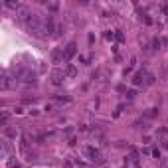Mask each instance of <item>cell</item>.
Listing matches in <instances>:
<instances>
[{
	"mask_svg": "<svg viewBox=\"0 0 168 168\" xmlns=\"http://www.w3.org/2000/svg\"><path fill=\"white\" fill-rule=\"evenodd\" d=\"M140 20H142L144 24H152V20H150V18H148L146 14H142V16H140Z\"/></svg>",
	"mask_w": 168,
	"mask_h": 168,
	"instance_id": "14",
	"label": "cell"
},
{
	"mask_svg": "<svg viewBox=\"0 0 168 168\" xmlns=\"http://www.w3.org/2000/svg\"><path fill=\"white\" fill-rule=\"evenodd\" d=\"M55 101H57V103H69L71 97H55Z\"/></svg>",
	"mask_w": 168,
	"mask_h": 168,
	"instance_id": "12",
	"label": "cell"
},
{
	"mask_svg": "<svg viewBox=\"0 0 168 168\" xmlns=\"http://www.w3.org/2000/svg\"><path fill=\"white\" fill-rule=\"evenodd\" d=\"M63 79H65V71H61V69H53L51 71V83L53 85H61Z\"/></svg>",
	"mask_w": 168,
	"mask_h": 168,
	"instance_id": "2",
	"label": "cell"
},
{
	"mask_svg": "<svg viewBox=\"0 0 168 168\" xmlns=\"http://www.w3.org/2000/svg\"><path fill=\"white\" fill-rule=\"evenodd\" d=\"M144 83H146V73H142V71H140V73H136V75L132 77V85H136V87H138V85H144Z\"/></svg>",
	"mask_w": 168,
	"mask_h": 168,
	"instance_id": "5",
	"label": "cell"
},
{
	"mask_svg": "<svg viewBox=\"0 0 168 168\" xmlns=\"http://www.w3.org/2000/svg\"><path fill=\"white\" fill-rule=\"evenodd\" d=\"M4 132H6V136H10V138H16V136H18V128H12V126H6Z\"/></svg>",
	"mask_w": 168,
	"mask_h": 168,
	"instance_id": "7",
	"label": "cell"
},
{
	"mask_svg": "<svg viewBox=\"0 0 168 168\" xmlns=\"http://www.w3.org/2000/svg\"><path fill=\"white\" fill-rule=\"evenodd\" d=\"M154 83V75L152 73H146V85H152Z\"/></svg>",
	"mask_w": 168,
	"mask_h": 168,
	"instance_id": "13",
	"label": "cell"
},
{
	"mask_svg": "<svg viewBox=\"0 0 168 168\" xmlns=\"http://www.w3.org/2000/svg\"><path fill=\"white\" fill-rule=\"evenodd\" d=\"M83 154L89 158V160H93V162H99V160H101V152H99L95 146H89V144L83 146Z\"/></svg>",
	"mask_w": 168,
	"mask_h": 168,
	"instance_id": "1",
	"label": "cell"
},
{
	"mask_svg": "<svg viewBox=\"0 0 168 168\" xmlns=\"http://www.w3.org/2000/svg\"><path fill=\"white\" fill-rule=\"evenodd\" d=\"M10 77H8V75H4V79H2V89H8V87H10Z\"/></svg>",
	"mask_w": 168,
	"mask_h": 168,
	"instance_id": "10",
	"label": "cell"
},
{
	"mask_svg": "<svg viewBox=\"0 0 168 168\" xmlns=\"http://www.w3.org/2000/svg\"><path fill=\"white\" fill-rule=\"evenodd\" d=\"M152 156H154V158H160V150L154 148V150H152Z\"/></svg>",
	"mask_w": 168,
	"mask_h": 168,
	"instance_id": "15",
	"label": "cell"
},
{
	"mask_svg": "<svg viewBox=\"0 0 168 168\" xmlns=\"http://www.w3.org/2000/svg\"><path fill=\"white\" fill-rule=\"evenodd\" d=\"M160 45H162V40H160V38H154V40L150 42V47H152V49H160Z\"/></svg>",
	"mask_w": 168,
	"mask_h": 168,
	"instance_id": "8",
	"label": "cell"
},
{
	"mask_svg": "<svg viewBox=\"0 0 168 168\" xmlns=\"http://www.w3.org/2000/svg\"><path fill=\"white\" fill-rule=\"evenodd\" d=\"M156 115H158V109H148V111L144 113L146 119H152V117H156Z\"/></svg>",
	"mask_w": 168,
	"mask_h": 168,
	"instance_id": "9",
	"label": "cell"
},
{
	"mask_svg": "<svg viewBox=\"0 0 168 168\" xmlns=\"http://www.w3.org/2000/svg\"><path fill=\"white\" fill-rule=\"evenodd\" d=\"M75 51H77V45L71 42V43H67V47L63 49V55H65V61H69L73 55H75Z\"/></svg>",
	"mask_w": 168,
	"mask_h": 168,
	"instance_id": "4",
	"label": "cell"
},
{
	"mask_svg": "<svg viewBox=\"0 0 168 168\" xmlns=\"http://www.w3.org/2000/svg\"><path fill=\"white\" fill-rule=\"evenodd\" d=\"M134 95H136V91H126V97H128V99H132Z\"/></svg>",
	"mask_w": 168,
	"mask_h": 168,
	"instance_id": "17",
	"label": "cell"
},
{
	"mask_svg": "<svg viewBox=\"0 0 168 168\" xmlns=\"http://www.w3.org/2000/svg\"><path fill=\"white\" fill-rule=\"evenodd\" d=\"M51 61H53V63H61V61H65V55H63V49H59V47H55V49L51 51Z\"/></svg>",
	"mask_w": 168,
	"mask_h": 168,
	"instance_id": "3",
	"label": "cell"
},
{
	"mask_svg": "<svg viewBox=\"0 0 168 168\" xmlns=\"http://www.w3.org/2000/svg\"><path fill=\"white\" fill-rule=\"evenodd\" d=\"M105 36H107V40H113V38H115V36H117V34H113V32H107V34H105Z\"/></svg>",
	"mask_w": 168,
	"mask_h": 168,
	"instance_id": "16",
	"label": "cell"
},
{
	"mask_svg": "<svg viewBox=\"0 0 168 168\" xmlns=\"http://www.w3.org/2000/svg\"><path fill=\"white\" fill-rule=\"evenodd\" d=\"M65 75H67V77H75V75H77V67H75V65H67V67H65Z\"/></svg>",
	"mask_w": 168,
	"mask_h": 168,
	"instance_id": "6",
	"label": "cell"
},
{
	"mask_svg": "<svg viewBox=\"0 0 168 168\" xmlns=\"http://www.w3.org/2000/svg\"><path fill=\"white\" fill-rule=\"evenodd\" d=\"M8 119H10V115H8V111H2V125H8Z\"/></svg>",
	"mask_w": 168,
	"mask_h": 168,
	"instance_id": "11",
	"label": "cell"
}]
</instances>
